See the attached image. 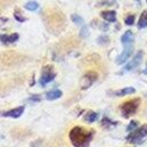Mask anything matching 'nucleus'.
Segmentation results:
<instances>
[{
	"label": "nucleus",
	"mask_w": 147,
	"mask_h": 147,
	"mask_svg": "<svg viewBox=\"0 0 147 147\" xmlns=\"http://www.w3.org/2000/svg\"><path fill=\"white\" fill-rule=\"evenodd\" d=\"M132 51H133V46H132V44L124 45V49H123V52L118 55V57L116 59V63H117V64H123V63L131 56Z\"/></svg>",
	"instance_id": "nucleus-6"
},
{
	"label": "nucleus",
	"mask_w": 147,
	"mask_h": 147,
	"mask_svg": "<svg viewBox=\"0 0 147 147\" xmlns=\"http://www.w3.org/2000/svg\"><path fill=\"white\" fill-rule=\"evenodd\" d=\"M141 61H142V52L139 51V52L133 56V59L124 67V70H125V71H130V70L136 69V68L141 63Z\"/></svg>",
	"instance_id": "nucleus-8"
},
{
	"label": "nucleus",
	"mask_w": 147,
	"mask_h": 147,
	"mask_svg": "<svg viewBox=\"0 0 147 147\" xmlns=\"http://www.w3.org/2000/svg\"><path fill=\"white\" fill-rule=\"evenodd\" d=\"M62 96V92L60 90H52V91H48L46 93V99L52 101V100H56Z\"/></svg>",
	"instance_id": "nucleus-12"
},
{
	"label": "nucleus",
	"mask_w": 147,
	"mask_h": 147,
	"mask_svg": "<svg viewBox=\"0 0 147 147\" xmlns=\"http://www.w3.org/2000/svg\"><path fill=\"white\" fill-rule=\"evenodd\" d=\"M139 105H140V99L139 98L131 99V100H127V101L123 102L121 105V107H119L121 113H122V116L125 117V118L130 117L131 115H133L137 111Z\"/></svg>",
	"instance_id": "nucleus-2"
},
{
	"label": "nucleus",
	"mask_w": 147,
	"mask_h": 147,
	"mask_svg": "<svg viewBox=\"0 0 147 147\" xmlns=\"http://www.w3.org/2000/svg\"><path fill=\"white\" fill-rule=\"evenodd\" d=\"M101 17L107 22H115L116 21V11L114 10H105L101 13Z\"/></svg>",
	"instance_id": "nucleus-11"
},
{
	"label": "nucleus",
	"mask_w": 147,
	"mask_h": 147,
	"mask_svg": "<svg viewBox=\"0 0 147 147\" xmlns=\"http://www.w3.org/2000/svg\"><path fill=\"white\" fill-rule=\"evenodd\" d=\"M71 20H72L74 23H76L78 25H84V20L79 15H77V14H72L71 15Z\"/></svg>",
	"instance_id": "nucleus-18"
},
{
	"label": "nucleus",
	"mask_w": 147,
	"mask_h": 147,
	"mask_svg": "<svg viewBox=\"0 0 147 147\" xmlns=\"http://www.w3.org/2000/svg\"><path fill=\"white\" fill-rule=\"evenodd\" d=\"M137 127H138V122H137V121H131V122H130V124L127 125L126 130H127L129 132H131V131L136 130Z\"/></svg>",
	"instance_id": "nucleus-19"
},
{
	"label": "nucleus",
	"mask_w": 147,
	"mask_h": 147,
	"mask_svg": "<svg viewBox=\"0 0 147 147\" xmlns=\"http://www.w3.org/2000/svg\"><path fill=\"white\" fill-rule=\"evenodd\" d=\"M14 16H15V18H16L17 21H20V22H24V21H25V17L21 16V14H20V13H17V11H15Z\"/></svg>",
	"instance_id": "nucleus-22"
},
{
	"label": "nucleus",
	"mask_w": 147,
	"mask_h": 147,
	"mask_svg": "<svg viewBox=\"0 0 147 147\" xmlns=\"http://www.w3.org/2000/svg\"><path fill=\"white\" fill-rule=\"evenodd\" d=\"M146 1H147V0H146Z\"/></svg>",
	"instance_id": "nucleus-24"
},
{
	"label": "nucleus",
	"mask_w": 147,
	"mask_h": 147,
	"mask_svg": "<svg viewBox=\"0 0 147 147\" xmlns=\"http://www.w3.org/2000/svg\"><path fill=\"white\" fill-rule=\"evenodd\" d=\"M133 40H134V36H133V32L127 30L125 31V33L121 37V41L123 45H129V44H133Z\"/></svg>",
	"instance_id": "nucleus-10"
},
{
	"label": "nucleus",
	"mask_w": 147,
	"mask_h": 147,
	"mask_svg": "<svg viewBox=\"0 0 147 147\" xmlns=\"http://www.w3.org/2000/svg\"><path fill=\"white\" fill-rule=\"evenodd\" d=\"M147 26V10H145L140 17H139V21H138V28L139 29H142V28H146Z\"/></svg>",
	"instance_id": "nucleus-15"
},
{
	"label": "nucleus",
	"mask_w": 147,
	"mask_h": 147,
	"mask_svg": "<svg viewBox=\"0 0 147 147\" xmlns=\"http://www.w3.org/2000/svg\"><path fill=\"white\" fill-rule=\"evenodd\" d=\"M101 125H102L103 127H106V129H110L111 126L117 125V122H114V121H111V119L108 118V117H105V118L102 119V122H101Z\"/></svg>",
	"instance_id": "nucleus-16"
},
{
	"label": "nucleus",
	"mask_w": 147,
	"mask_h": 147,
	"mask_svg": "<svg viewBox=\"0 0 147 147\" xmlns=\"http://www.w3.org/2000/svg\"><path fill=\"white\" fill-rule=\"evenodd\" d=\"M25 9H28V10H31V11H33V10H36V9H38V7H39V5H38V2H36V1H29L28 3H25Z\"/></svg>",
	"instance_id": "nucleus-17"
},
{
	"label": "nucleus",
	"mask_w": 147,
	"mask_h": 147,
	"mask_svg": "<svg viewBox=\"0 0 147 147\" xmlns=\"http://www.w3.org/2000/svg\"><path fill=\"white\" fill-rule=\"evenodd\" d=\"M40 99H41L40 95H32L29 100H30V101H33V102H38V101H40Z\"/></svg>",
	"instance_id": "nucleus-23"
},
{
	"label": "nucleus",
	"mask_w": 147,
	"mask_h": 147,
	"mask_svg": "<svg viewBox=\"0 0 147 147\" xmlns=\"http://www.w3.org/2000/svg\"><path fill=\"white\" fill-rule=\"evenodd\" d=\"M20 38L18 33H10V34H0V41L3 45H8V44H13L15 41H17Z\"/></svg>",
	"instance_id": "nucleus-9"
},
{
	"label": "nucleus",
	"mask_w": 147,
	"mask_h": 147,
	"mask_svg": "<svg viewBox=\"0 0 147 147\" xmlns=\"http://www.w3.org/2000/svg\"><path fill=\"white\" fill-rule=\"evenodd\" d=\"M87 34H88V30H87V26L83 25V28H82V30H80V36H82L83 38H85Z\"/></svg>",
	"instance_id": "nucleus-21"
},
{
	"label": "nucleus",
	"mask_w": 147,
	"mask_h": 147,
	"mask_svg": "<svg viewBox=\"0 0 147 147\" xmlns=\"http://www.w3.org/2000/svg\"><path fill=\"white\" fill-rule=\"evenodd\" d=\"M98 117H99L98 113L90 110V111H87V113L85 114V116H84V121L87 122V123H93V122H95V121L98 119Z\"/></svg>",
	"instance_id": "nucleus-13"
},
{
	"label": "nucleus",
	"mask_w": 147,
	"mask_h": 147,
	"mask_svg": "<svg viewBox=\"0 0 147 147\" xmlns=\"http://www.w3.org/2000/svg\"><path fill=\"white\" fill-rule=\"evenodd\" d=\"M146 136H147V124H144L142 126L131 131L126 137V140L131 144H140Z\"/></svg>",
	"instance_id": "nucleus-3"
},
{
	"label": "nucleus",
	"mask_w": 147,
	"mask_h": 147,
	"mask_svg": "<svg viewBox=\"0 0 147 147\" xmlns=\"http://www.w3.org/2000/svg\"><path fill=\"white\" fill-rule=\"evenodd\" d=\"M134 15H127L126 17H125V20H124V22H125V24L126 25H132L133 23H134Z\"/></svg>",
	"instance_id": "nucleus-20"
},
{
	"label": "nucleus",
	"mask_w": 147,
	"mask_h": 147,
	"mask_svg": "<svg viewBox=\"0 0 147 147\" xmlns=\"http://www.w3.org/2000/svg\"><path fill=\"white\" fill-rule=\"evenodd\" d=\"M94 136V130L83 126H74L69 132V139L74 147H88Z\"/></svg>",
	"instance_id": "nucleus-1"
},
{
	"label": "nucleus",
	"mask_w": 147,
	"mask_h": 147,
	"mask_svg": "<svg viewBox=\"0 0 147 147\" xmlns=\"http://www.w3.org/2000/svg\"><path fill=\"white\" fill-rule=\"evenodd\" d=\"M98 79V74L95 72V71H87L84 76H83V78H82V80H80V87L83 88V90H86V88H88L95 80Z\"/></svg>",
	"instance_id": "nucleus-5"
},
{
	"label": "nucleus",
	"mask_w": 147,
	"mask_h": 147,
	"mask_svg": "<svg viewBox=\"0 0 147 147\" xmlns=\"http://www.w3.org/2000/svg\"><path fill=\"white\" fill-rule=\"evenodd\" d=\"M24 111V106H20V107H16V108H13V109H9V110H6V111H1L0 113V116L2 117H11V118H18Z\"/></svg>",
	"instance_id": "nucleus-7"
},
{
	"label": "nucleus",
	"mask_w": 147,
	"mask_h": 147,
	"mask_svg": "<svg viewBox=\"0 0 147 147\" xmlns=\"http://www.w3.org/2000/svg\"><path fill=\"white\" fill-rule=\"evenodd\" d=\"M134 92H136V90H134L133 87H124V88H122V90L116 91V92H115V95H117V96H123V95L132 94V93H134Z\"/></svg>",
	"instance_id": "nucleus-14"
},
{
	"label": "nucleus",
	"mask_w": 147,
	"mask_h": 147,
	"mask_svg": "<svg viewBox=\"0 0 147 147\" xmlns=\"http://www.w3.org/2000/svg\"><path fill=\"white\" fill-rule=\"evenodd\" d=\"M55 76H56V74H55V70H54L53 65L47 64L41 70V76L39 78V84L41 86H45L46 84H48L49 82H52L55 78Z\"/></svg>",
	"instance_id": "nucleus-4"
}]
</instances>
